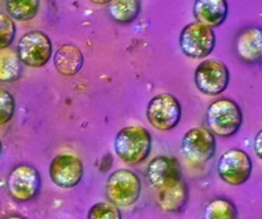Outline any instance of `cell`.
Here are the masks:
<instances>
[{"instance_id":"1","label":"cell","mask_w":262,"mask_h":219,"mask_svg":"<svg viewBox=\"0 0 262 219\" xmlns=\"http://www.w3.org/2000/svg\"><path fill=\"white\" fill-rule=\"evenodd\" d=\"M152 150V137L143 126L131 125L117 133L114 138V151L122 162L139 164L149 156Z\"/></svg>"},{"instance_id":"2","label":"cell","mask_w":262,"mask_h":219,"mask_svg":"<svg viewBox=\"0 0 262 219\" xmlns=\"http://www.w3.org/2000/svg\"><path fill=\"white\" fill-rule=\"evenodd\" d=\"M206 123L214 135L233 137L243 125V112L233 100H216L206 111Z\"/></svg>"},{"instance_id":"3","label":"cell","mask_w":262,"mask_h":219,"mask_svg":"<svg viewBox=\"0 0 262 219\" xmlns=\"http://www.w3.org/2000/svg\"><path fill=\"white\" fill-rule=\"evenodd\" d=\"M106 197L117 207L133 206L140 197L142 184L139 177L130 169H117L107 177Z\"/></svg>"},{"instance_id":"4","label":"cell","mask_w":262,"mask_h":219,"mask_svg":"<svg viewBox=\"0 0 262 219\" xmlns=\"http://www.w3.org/2000/svg\"><path fill=\"white\" fill-rule=\"evenodd\" d=\"M179 42L180 49L186 57L203 59L214 51L216 36L212 28L194 21L182 28Z\"/></svg>"},{"instance_id":"5","label":"cell","mask_w":262,"mask_h":219,"mask_svg":"<svg viewBox=\"0 0 262 219\" xmlns=\"http://www.w3.org/2000/svg\"><path fill=\"white\" fill-rule=\"evenodd\" d=\"M146 116L156 130L168 132L174 129L181 121V104L170 93H159L149 100Z\"/></svg>"},{"instance_id":"6","label":"cell","mask_w":262,"mask_h":219,"mask_svg":"<svg viewBox=\"0 0 262 219\" xmlns=\"http://www.w3.org/2000/svg\"><path fill=\"white\" fill-rule=\"evenodd\" d=\"M16 53L21 63L38 69L48 64L50 60L53 55V43L48 34L39 30H33L21 37Z\"/></svg>"},{"instance_id":"7","label":"cell","mask_w":262,"mask_h":219,"mask_svg":"<svg viewBox=\"0 0 262 219\" xmlns=\"http://www.w3.org/2000/svg\"><path fill=\"white\" fill-rule=\"evenodd\" d=\"M194 83L206 96H217L228 87V67L217 59L203 60L194 71Z\"/></svg>"},{"instance_id":"8","label":"cell","mask_w":262,"mask_h":219,"mask_svg":"<svg viewBox=\"0 0 262 219\" xmlns=\"http://www.w3.org/2000/svg\"><path fill=\"white\" fill-rule=\"evenodd\" d=\"M253 163L250 156L240 148L228 150L217 162V174L229 185H243L249 180Z\"/></svg>"},{"instance_id":"9","label":"cell","mask_w":262,"mask_h":219,"mask_svg":"<svg viewBox=\"0 0 262 219\" xmlns=\"http://www.w3.org/2000/svg\"><path fill=\"white\" fill-rule=\"evenodd\" d=\"M7 186L9 194L16 201H32L41 189V174L32 165H16L9 173Z\"/></svg>"},{"instance_id":"10","label":"cell","mask_w":262,"mask_h":219,"mask_svg":"<svg viewBox=\"0 0 262 219\" xmlns=\"http://www.w3.org/2000/svg\"><path fill=\"white\" fill-rule=\"evenodd\" d=\"M181 151L193 163L209 162L216 152L214 134L206 127H193L182 137Z\"/></svg>"},{"instance_id":"11","label":"cell","mask_w":262,"mask_h":219,"mask_svg":"<svg viewBox=\"0 0 262 219\" xmlns=\"http://www.w3.org/2000/svg\"><path fill=\"white\" fill-rule=\"evenodd\" d=\"M83 162L71 154H60L55 156L49 167V176L58 188L71 189L83 179Z\"/></svg>"},{"instance_id":"12","label":"cell","mask_w":262,"mask_h":219,"mask_svg":"<svg viewBox=\"0 0 262 219\" xmlns=\"http://www.w3.org/2000/svg\"><path fill=\"white\" fill-rule=\"evenodd\" d=\"M147 180L156 189H165L182 180L181 164L174 156H156L147 167Z\"/></svg>"},{"instance_id":"13","label":"cell","mask_w":262,"mask_h":219,"mask_svg":"<svg viewBox=\"0 0 262 219\" xmlns=\"http://www.w3.org/2000/svg\"><path fill=\"white\" fill-rule=\"evenodd\" d=\"M236 54L248 64L262 63V29L249 27L243 29L235 39Z\"/></svg>"},{"instance_id":"14","label":"cell","mask_w":262,"mask_h":219,"mask_svg":"<svg viewBox=\"0 0 262 219\" xmlns=\"http://www.w3.org/2000/svg\"><path fill=\"white\" fill-rule=\"evenodd\" d=\"M194 17L198 23L210 28L221 27L228 16L227 0H195Z\"/></svg>"},{"instance_id":"15","label":"cell","mask_w":262,"mask_h":219,"mask_svg":"<svg viewBox=\"0 0 262 219\" xmlns=\"http://www.w3.org/2000/svg\"><path fill=\"white\" fill-rule=\"evenodd\" d=\"M83 66L84 55L75 45H62L54 54V67L62 75H76Z\"/></svg>"},{"instance_id":"16","label":"cell","mask_w":262,"mask_h":219,"mask_svg":"<svg viewBox=\"0 0 262 219\" xmlns=\"http://www.w3.org/2000/svg\"><path fill=\"white\" fill-rule=\"evenodd\" d=\"M189 198L188 185L184 180L180 183L170 185L165 189H161L159 193V205L164 211L177 213L185 207Z\"/></svg>"},{"instance_id":"17","label":"cell","mask_w":262,"mask_h":219,"mask_svg":"<svg viewBox=\"0 0 262 219\" xmlns=\"http://www.w3.org/2000/svg\"><path fill=\"white\" fill-rule=\"evenodd\" d=\"M107 13L119 24H130L139 16V0H112L107 4Z\"/></svg>"},{"instance_id":"18","label":"cell","mask_w":262,"mask_h":219,"mask_svg":"<svg viewBox=\"0 0 262 219\" xmlns=\"http://www.w3.org/2000/svg\"><path fill=\"white\" fill-rule=\"evenodd\" d=\"M8 16L16 21H29L38 13L39 0H6Z\"/></svg>"},{"instance_id":"19","label":"cell","mask_w":262,"mask_h":219,"mask_svg":"<svg viewBox=\"0 0 262 219\" xmlns=\"http://www.w3.org/2000/svg\"><path fill=\"white\" fill-rule=\"evenodd\" d=\"M21 75L17 53L9 48L0 50V81H16Z\"/></svg>"},{"instance_id":"20","label":"cell","mask_w":262,"mask_h":219,"mask_svg":"<svg viewBox=\"0 0 262 219\" xmlns=\"http://www.w3.org/2000/svg\"><path fill=\"white\" fill-rule=\"evenodd\" d=\"M237 209L228 198H215L207 204L203 211V219H236Z\"/></svg>"},{"instance_id":"21","label":"cell","mask_w":262,"mask_h":219,"mask_svg":"<svg viewBox=\"0 0 262 219\" xmlns=\"http://www.w3.org/2000/svg\"><path fill=\"white\" fill-rule=\"evenodd\" d=\"M86 219H122V214L111 202H97L90 209Z\"/></svg>"},{"instance_id":"22","label":"cell","mask_w":262,"mask_h":219,"mask_svg":"<svg viewBox=\"0 0 262 219\" xmlns=\"http://www.w3.org/2000/svg\"><path fill=\"white\" fill-rule=\"evenodd\" d=\"M16 37V25L12 18L0 12V50L12 45Z\"/></svg>"},{"instance_id":"23","label":"cell","mask_w":262,"mask_h":219,"mask_svg":"<svg viewBox=\"0 0 262 219\" xmlns=\"http://www.w3.org/2000/svg\"><path fill=\"white\" fill-rule=\"evenodd\" d=\"M16 112L15 97L9 91L0 88V125H6L12 120Z\"/></svg>"},{"instance_id":"24","label":"cell","mask_w":262,"mask_h":219,"mask_svg":"<svg viewBox=\"0 0 262 219\" xmlns=\"http://www.w3.org/2000/svg\"><path fill=\"white\" fill-rule=\"evenodd\" d=\"M253 147H254V154L257 155V158L262 160V129L259 130V132L256 134V137H254Z\"/></svg>"},{"instance_id":"25","label":"cell","mask_w":262,"mask_h":219,"mask_svg":"<svg viewBox=\"0 0 262 219\" xmlns=\"http://www.w3.org/2000/svg\"><path fill=\"white\" fill-rule=\"evenodd\" d=\"M112 163H113V158H112V155L106 154V155L102 156L101 160H100L98 169H100L101 172H107V169H109V167L112 165Z\"/></svg>"},{"instance_id":"26","label":"cell","mask_w":262,"mask_h":219,"mask_svg":"<svg viewBox=\"0 0 262 219\" xmlns=\"http://www.w3.org/2000/svg\"><path fill=\"white\" fill-rule=\"evenodd\" d=\"M90 2H92L95 4H100V6H105V4L111 3L112 0H90Z\"/></svg>"},{"instance_id":"27","label":"cell","mask_w":262,"mask_h":219,"mask_svg":"<svg viewBox=\"0 0 262 219\" xmlns=\"http://www.w3.org/2000/svg\"><path fill=\"white\" fill-rule=\"evenodd\" d=\"M7 219H25L24 216H20V215H12V216H8Z\"/></svg>"},{"instance_id":"28","label":"cell","mask_w":262,"mask_h":219,"mask_svg":"<svg viewBox=\"0 0 262 219\" xmlns=\"http://www.w3.org/2000/svg\"><path fill=\"white\" fill-rule=\"evenodd\" d=\"M2 152H3V143H2V139H0V156H2Z\"/></svg>"}]
</instances>
